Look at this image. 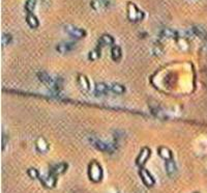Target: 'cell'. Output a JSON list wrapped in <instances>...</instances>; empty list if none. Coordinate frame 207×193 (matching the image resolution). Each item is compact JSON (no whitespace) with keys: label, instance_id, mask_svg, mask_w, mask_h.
Wrapping results in <instances>:
<instances>
[{"label":"cell","instance_id":"7c38bea8","mask_svg":"<svg viewBox=\"0 0 207 193\" xmlns=\"http://www.w3.org/2000/svg\"><path fill=\"white\" fill-rule=\"evenodd\" d=\"M161 35L164 38H176L178 33H177V31L170 29V28H165V29L161 30Z\"/></svg>","mask_w":207,"mask_h":193},{"label":"cell","instance_id":"8fae6325","mask_svg":"<svg viewBox=\"0 0 207 193\" xmlns=\"http://www.w3.org/2000/svg\"><path fill=\"white\" fill-rule=\"evenodd\" d=\"M166 169H167V173L169 175L171 178H173L174 176L176 175L177 172V168L175 165V162L172 160H168L166 163Z\"/></svg>","mask_w":207,"mask_h":193},{"label":"cell","instance_id":"44dd1931","mask_svg":"<svg viewBox=\"0 0 207 193\" xmlns=\"http://www.w3.org/2000/svg\"><path fill=\"white\" fill-rule=\"evenodd\" d=\"M35 5H36V0H27V1H26L25 8L28 14H32V12H33L35 8Z\"/></svg>","mask_w":207,"mask_h":193},{"label":"cell","instance_id":"9a60e30c","mask_svg":"<svg viewBox=\"0 0 207 193\" xmlns=\"http://www.w3.org/2000/svg\"><path fill=\"white\" fill-rule=\"evenodd\" d=\"M67 168V165L65 163H60L58 164V165H55L53 167V169H52V175L56 176V175H61V173H63L65 171V169Z\"/></svg>","mask_w":207,"mask_h":193},{"label":"cell","instance_id":"ba28073f","mask_svg":"<svg viewBox=\"0 0 207 193\" xmlns=\"http://www.w3.org/2000/svg\"><path fill=\"white\" fill-rule=\"evenodd\" d=\"M74 48H75V45L73 43H70V42H63V43H60L57 45L56 50L61 54H65L70 51H72Z\"/></svg>","mask_w":207,"mask_h":193},{"label":"cell","instance_id":"8992f818","mask_svg":"<svg viewBox=\"0 0 207 193\" xmlns=\"http://www.w3.org/2000/svg\"><path fill=\"white\" fill-rule=\"evenodd\" d=\"M190 31H192V33L194 35H196V37L207 41V30L203 26H201V25H195V26H193Z\"/></svg>","mask_w":207,"mask_h":193},{"label":"cell","instance_id":"6da1fadb","mask_svg":"<svg viewBox=\"0 0 207 193\" xmlns=\"http://www.w3.org/2000/svg\"><path fill=\"white\" fill-rule=\"evenodd\" d=\"M37 77L40 79V81L41 83H44L45 85L47 86L48 88L51 89L53 92H57L58 89L60 88L59 83L56 79H54L53 77H51L49 74L46 72H40L37 74Z\"/></svg>","mask_w":207,"mask_h":193},{"label":"cell","instance_id":"e0dca14e","mask_svg":"<svg viewBox=\"0 0 207 193\" xmlns=\"http://www.w3.org/2000/svg\"><path fill=\"white\" fill-rule=\"evenodd\" d=\"M109 92H112L114 94H123L124 92V86H122L121 84H118V83H114V84L109 85Z\"/></svg>","mask_w":207,"mask_h":193},{"label":"cell","instance_id":"7402d4cb","mask_svg":"<svg viewBox=\"0 0 207 193\" xmlns=\"http://www.w3.org/2000/svg\"><path fill=\"white\" fill-rule=\"evenodd\" d=\"M101 43L103 45H105V46H110V45H112L113 43H114V38H113L111 35L104 34L101 37Z\"/></svg>","mask_w":207,"mask_h":193},{"label":"cell","instance_id":"cb8c5ba5","mask_svg":"<svg viewBox=\"0 0 207 193\" xmlns=\"http://www.w3.org/2000/svg\"><path fill=\"white\" fill-rule=\"evenodd\" d=\"M1 42H2V46L3 47L7 46V45L12 42V35L9 34V33H3Z\"/></svg>","mask_w":207,"mask_h":193},{"label":"cell","instance_id":"3957f363","mask_svg":"<svg viewBox=\"0 0 207 193\" xmlns=\"http://www.w3.org/2000/svg\"><path fill=\"white\" fill-rule=\"evenodd\" d=\"M89 178L94 182L101 181L102 179V168L98 163L93 162L89 166Z\"/></svg>","mask_w":207,"mask_h":193},{"label":"cell","instance_id":"30bf717a","mask_svg":"<svg viewBox=\"0 0 207 193\" xmlns=\"http://www.w3.org/2000/svg\"><path fill=\"white\" fill-rule=\"evenodd\" d=\"M140 176H141L142 181H143V183L147 186V187H151V186H153L154 180H153L152 176L149 175V172H148L147 170H145V169L141 170Z\"/></svg>","mask_w":207,"mask_h":193},{"label":"cell","instance_id":"603a6c76","mask_svg":"<svg viewBox=\"0 0 207 193\" xmlns=\"http://www.w3.org/2000/svg\"><path fill=\"white\" fill-rule=\"evenodd\" d=\"M79 83L81 85V87L84 89H88L89 88V81L86 79V77L84 76H80L79 77Z\"/></svg>","mask_w":207,"mask_h":193},{"label":"cell","instance_id":"5b68a950","mask_svg":"<svg viewBox=\"0 0 207 193\" xmlns=\"http://www.w3.org/2000/svg\"><path fill=\"white\" fill-rule=\"evenodd\" d=\"M65 31L70 35V37H73L75 38H82L86 35L85 30L81 29V28L77 27V26H74V25H66Z\"/></svg>","mask_w":207,"mask_h":193},{"label":"cell","instance_id":"277c9868","mask_svg":"<svg viewBox=\"0 0 207 193\" xmlns=\"http://www.w3.org/2000/svg\"><path fill=\"white\" fill-rule=\"evenodd\" d=\"M89 140H90V142H91L92 146H94V147H96L98 150L103 151V152H109V153L112 152L113 147L110 146V144L105 143L104 141H102L101 139H99V138H96V137L91 136V137L89 138Z\"/></svg>","mask_w":207,"mask_h":193},{"label":"cell","instance_id":"ffe728a7","mask_svg":"<svg viewBox=\"0 0 207 193\" xmlns=\"http://www.w3.org/2000/svg\"><path fill=\"white\" fill-rule=\"evenodd\" d=\"M36 147L41 153H45L48 150V143L46 142V140L44 138H40L36 141Z\"/></svg>","mask_w":207,"mask_h":193},{"label":"cell","instance_id":"2e32d148","mask_svg":"<svg viewBox=\"0 0 207 193\" xmlns=\"http://www.w3.org/2000/svg\"><path fill=\"white\" fill-rule=\"evenodd\" d=\"M43 183H44V185L46 186L47 188L54 187L55 184H56V179H55V176L51 173V175L48 176L47 178L43 179Z\"/></svg>","mask_w":207,"mask_h":193},{"label":"cell","instance_id":"d6986e66","mask_svg":"<svg viewBox=\"0 0 207 193\" xmlns=\"http://www.w3.org/2000/svg\"><path fill=\"white\" fill-rule=\"evenodd\" d=\"M95 92L99 95H104L109 92V85L105 84V83H98L95 86Z\"/></svg>","mask_w":207,"mask_h":193},{"label":"cell","instance_id":"4fadbf2b","mask_svg":"<svg viewBox=\"0 0 207 193\" xmlns=\"http://www.w3.org/2000/svg\"><path fill=\"white\" fill-rule=\"evenodd\" d=\"M158 154H160V156L161 158L165 159L166 161L172 159V153H171V151L168 149V147H165V146L160 147V149H158Z\"/></svg>","mask_w":207,"mask_h":193},{"label":"cell","instance_id":"52a82bcc","mask_svg":"<svg viewBox=\"0 0 207 193\" xmlns=\"http://www.w3.org/2000/svg\"><path fill=\"white\" fill-rule=\"evenodd\" d=\"M90 5H91V7L94 9V11L99 12L108 7L109 0H92V1L90 2Z\"/></svg>","mask_w":207,"mask_h":193},{"label":"cell","instance_id":"9c48e42d","mask_svg":"<svg viewBox=\"0 0 207 193\" xmlns=\"http://www.w3.org/2000/svg\"><path fill=\"white\" fill-rule=\"evenodd\" d=\"M149 156H150V150L147 149V147H144V149L140 152V155L138 156L136 162H137L138 165H143V164H145V162L148 160Z\"/></svg>","mask_w":207,"mask_h":193},{"label":"cell","instance_id":"ac0fdd59","mask_svg":"<svg viewBox=\"0 0 207 193\" xmlns=\"http://www.w3.org/2000/svg\"><path fill=\"white\" fill-rule=\"evenodd\" d=\"M111 55H112V58L114 59L115 62H118V60L121 58V55H122L120 47L119 46L113 47L112 50H111Z\"/></svg>","mask_w":207,"mask_h":193},{"label":"cell","instance_id":"d4e9b609","mask_svg":"<svg viewBox=\"0 0 207 193\" xmlns=\"http://www.w3.org/2000/svg\"><path fill=\"white\" fill-rule=\"evenodd\" d=\"M28 173H29V176H30V178H32V179H35V178H37L38 176V173L35 169H32V168L29 169Z\"/></svg>","mask_w":207,"mask_h":193},{"label":"cell","instance_id":"4316f807","mask_svg":"<svg viewBox=\"0 0 207 193\" xmlns=\"http://www.w3.org/2000/svg\"><path fill=\"white\" fill-rule=\"evenodd\" d=\"M204 50H205V52H207V41H206V44L204 45Z\"/></svg>","mask_w":207,"mask_h":193},{"label":"cell","instance_id":"5bb4252c","mask_svg":"<svg viewBox=\"0 0 207 193\" xmlns=\"http://www.w3.org/2000/svg\"><path fill=\"white\" fill-rule=\"evenodd\" d=\"M26 21H27V24L30 26L31 28H36L38 26V20L37 18L35 17L33 14H28L27 17H26Z\"/></svg>","mask_w":207,"mask_h":193},{"label":"cell","instance_id":"484cf974","mask_svg":"<svg viewBox=\"0 0 207 193\" xmlns=\"http://www.w3.org/2000/svg\"><path fill=\"white\" fill-rule=\"evenodd\" d=\"M99 52L98 50H94V51H92V52H90V59H95V58H98L99 57Z\"/></svg>","mask_w":207,"mask_h":193},{"label":"cell","instance_id":"7a4b0ae2","mask_svg":"<svg viewBox=\"0 0 207 193\" xmlns=\"http://www.w3.org/2000/svg\"><path fill=\"white\" fill-rule=\"evenodd\" d=\"M128 19L132 22H138L141 21L144 17L143 12L139 11L138 7L136 6V4L134 3H128Z\"/></svg>","mask_w":207,"mask_h":193}]
</instances>
